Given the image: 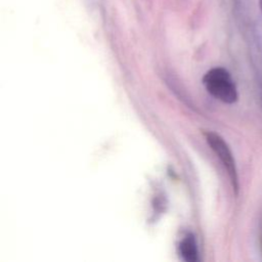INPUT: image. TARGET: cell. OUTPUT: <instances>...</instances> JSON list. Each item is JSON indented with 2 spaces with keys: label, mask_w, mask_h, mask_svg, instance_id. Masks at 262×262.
I'll use <instances>...</instances> for the list:
<instances>
[{
  "label": "cell",
  "mask_w": 262,
  "mask_h": 262,
  "mask_svg": "<svg viewBox=\"0 0 262 262\" xmlns=\"http://www.w3.org/2000/svg\"><path fill=\"white\" fill-rule=\"evenodd\" d=\"M179 252L184 261L195 262L199 260L196 242L191 233H187L179 244Z\"/></svg>",
  "instance_id": "3"
},
{
  "label": "cell",
  "mask_w": 262,
  "mask_h": 262,
  "mask_svg": "<svg viewBox=\"0 0 262 262\" xmlns=\"http://www.w3.org/2000/svg\"><path fill=\"white\" fill-rule=\"evenodd\" d=\"M259 7H260V10L262 13V0H259Z\"/></svg>",
  "instance_id": "4"
},
{
  "label": "cell",
  "mask_w": 262,
  "mask_h": 262,
  "mask_svg": "<svg viewBox=\"0 0 262 262\" xmlns=\"http://www.w3.org/2000/svg\"><path fill=\"white\" fill-rule=\"evenodd\" d=\"M261 245H262V243H261ZM261 248H262V246H261Z\"/></svg>",
  "instance_id": "5"
},
{
  "label": "cell",
  "mask_w": 262,
  "mask_h": 262,
  "mask_svg": "<svg viewBox=\"0 0 262 262\" xmlns=\"http://www.w3.org/2000/svg\"><path fill=\"white\" fill-rule=\"evenodd\" d=\"M206 140L209 144V146L212 148V150L217 155L219 160L221 161L222 165L227 171V174L229 176L232 188L235 193L238 191V175H237V169L235 165V161L232 155V151L227 144V142L217 133L215 132H206L205 133Z\"/></svg>",
  "instance_id": "2"
},
{
  "label": "cell",
  "mask_w": 262,
  "mask_h": 262,
  "mask_svg": "<svg viewBox=\"0 0 262 262\" xmlns=\"http://www.w3.org/2000/svg\"><path fill=\"white\" fill-rule=\"evenodd\" d=\"M203 84L213 97L224 103H234L238 98L236 85L224 68L209 70L203 77Z\"/></svg>",
  "instance_id": "1"
}]
</instances>
